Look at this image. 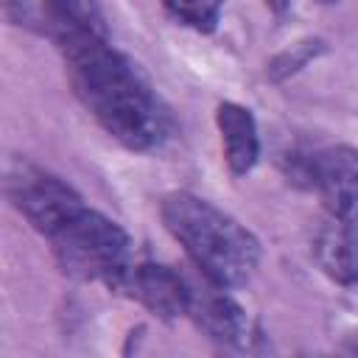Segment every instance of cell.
I'll use <instances>...</instances> for the list:
<instances>
[{"mask_svg": "<svg viewBox=\"0 0 358 358\" xmlns=\"http://www.w3.org/2000/svg\"><path fill=\"white\" fill-rule=\"evenodd\" d=\"M159 6L176 22H182L199 34H213L218 28L224 0H159Z\"/></svg>", "mask_w": 358, "mask_h": 358, "instance_id": "11", "label": "cell"}, {"mask_svg": "<svg viewBox=\"0 0 358 358\" xmlns=\"http://www.w3.org/2000/svg\"><path fill=\"white\" fill-rule=\"evenodd\" d=\"M53 255L67 277L84 282H103L117 291L134 263L129 232L98 210H78L50 238Z\"/></svg>", "mask_w": 358, "mask_h": 358, "instance_id": "3", "label": "cell"}, {"mask_svg": "<svg viewBox=\"0 0 358 358\" xmlns=\"http://www.w3.org/2000/svg\"><path fill=\"white\" fill-rule=\"evenodd\" d=\"M215 126L221 134L227 168L235 176L249 173L260 159V134H257V120L252 109L235 101H221L215 106Z\"/></svg>", "mask_w": 358, "mask_h": 358, "instance_id": "9", "label": "cell"}, {"mask_svg": "<svg viewBox=\"0 0 358 358\" xmlns=\"http://www.w3.org/2000/svg\"><path fill=\"white\" fill-rule=\"evenodd\" d=\"M263 6H266L274 17H282V14L291 8V0H263Z\"/></svg>", "mask_w": 358, "mask_h": 358, "instance_id": "13", "label": "cell"}, {"mask_svg": "<svg viewBox=\"0 0 358 358\" xmlns=\"http://www.w3.org/2000/svg\"><path fill=\"white\" fill-rule=\"evenodd\" d=\"M6 196L8 201L25 215V221L50 238L59 227H64L78 210H84V199L73 185H67L62 176L45 171L42 165L11 157L6 165Z\"/></svg>", "mask_w": 358, "mask_h": 358, "instance_id": "4", "label": "cell"}, {"mask_svg": "<svg viewBox=\"0 0 358 358\" xmlns=\"http://www.w3.org/2000/svg\"><path fill=\"white\" fill-rule=\"evenodd\" d=\"M159 215L207 282L229 291L255 277L260 266V241L213 201L179 190L162 199Z\"/></svg>", "mask_w": 358, "mask_h": 358, "instance_id": "2", "label": "cell"}, {"mask_svg": "<svg viewBox=\"0 0 358 358\" xmlns=\"http://www.w3.org/2000/svg\"><path fill=\"white\" fill-rule=\"evenodd\" d=\"M42 25L62 56L109 42V25L98 0H42Z\"/></svg>", "mask_w": 358, "mask_h": 358, "instance_id": "8", "label": "cell"}, {"mask_svg": "<svg viewBox=\"0 0 358 358\" xmlns=\"http://www.w3.org/2000/svg\"><path fill=\"white\" fill-rule=\"evenodd\" d=\"M117 291L126 294L129 299H137L154 316L171 322V319L187 313V302H190L193 285L179 271H173L171 266L134 260Z\"/></svg>", "mask_w": 358, "mask_h": 358, "instance_id": "7", "label": "cell"}, {"mask_svg": "<svg viewBox=\"0 0 358 358\" xmlns=\"http://www.w3.org/2000/svg\"><path fill=\"white\" fill-rule=\"evenodd\" d=\"M313 257L330 280L358 282V224L330 215L313 235Z\"/></svg>", "mask_w": 358, "mask_h": 358, "instance_id": "10", "label": "cell"}, {"mask_svg": "<svg viewBox=\"0 0 358 358\" xmlns=\"http://www.w3.org/2000/svg\"><path fill=\"white\" fill-rule=\"evenodd\" d=\"M294 176L322 199L330 215L358 224V148L330 145L294 157Z\"/></svg>", "mask_w": 358, "mask_h": 358, "instance_id": "5", "label": "cell"}, {"mask_svg": "<svg viewBox=\"0 0 358 358\" xmlns=\"http://www.w3.org/2000/svg\"><path fill=\"white\" fill-rule=\"evenodd\" d=\"M67 78L98 126L129 151H151L168 134V112L140 67L112 48L92 45L64 56Z\"/></svg>", "mask_w": 358, "mask_h": 358, "instance_id": "1", "label": "cell"}, {"mask_svg": "<svg viewBox=\"0 0 358 358\" xmlns=\"http://www.w3.org/2000/svg\"><path fill=\"white\" fill-rule=\"evenodd\" d=\"M210 341L221 347H249L252 338H257V327L249 319V313L227 294V288L207 285L193 288L187 313H185Z\"/></svg>", "mask_w": 358, "mask_h": 358, "instance_id": "6", "label": "cell"}, {"mask_svg": "<svg viewBox=\"0 0 358 358\" xmlns=\"http://www.w3.org/2000/svg\"><path fill=\"white\" fill-rule=\"evenodd\" d=\"M322 50H324V42H322V39H302V42L291 45L288 50H282V53H277V56L271 59L268 76H271L274 81H282V78L299 73V70H302L310 59H316Z\"/></svg>", "mask_w": 358, "mask_h": 358, "instance_id": "12", "label": "cell"}, {"mask_svg": "<svg viewBox=\"0 0 358 358\" xmlns=\"http://www.w3.org/2000/svg\"><path fill=\"white\" fill-rule=\"evenodd\" d=\"M319 3H324V6H333V3H338V0H319Z\"/></svg>", "mask_w": 358, "mask_h": 358, "instance_id": "14", "label": "cell"}]
</instances>
